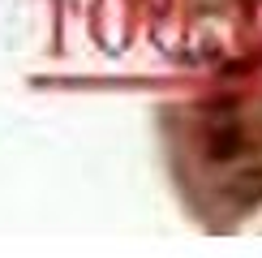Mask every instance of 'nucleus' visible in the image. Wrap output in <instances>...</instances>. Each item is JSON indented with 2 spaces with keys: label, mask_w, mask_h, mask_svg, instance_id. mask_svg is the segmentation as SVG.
<instances>
[{
  "label": "nucleus",
  "mask_w": 262,
  "mask_h": 258,
  "mask_svg": "<svg viewBox=\"0 0 262 258\" xmlns=\"http://www.w3.org/2000/svg\"><path fill=\"white\" fill-rule=\"evenodd\" d=\"M245 146H249L245 129H241V125H232V121H220L211 134H206V155H211L215 164H228V159H236Z\"/></svg>",
  "instance_id": "1"
},
{
  "label": "nucleus",
  "mask_w": 262,
  "mask_h": 258,
  "mask_svg": "<svg viewBox=\"0 0 262 258\" xmlns=\"http://www.w3.org/2000/svg\"><path fill=\"white\" fill-rule=\"evenodd\" d=\"M228 193H232V202H241V207H254V202H262V168L245 172V177L236 181Z\"/></svg>",
  "instance_id": "2"
}]
</instances>
